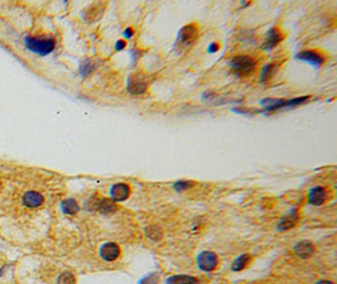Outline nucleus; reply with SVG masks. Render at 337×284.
I'll list each match as a JSON object with an SVG mask.
<instances>
[{
	"mask_svg": "<svg viewBox=\"0 0 337 284\" xmlns=\"http://www.w3.org/2000/svg\"><path fill=\"white\" fill-rule=\"evenodd\" d=\"M27 48L33 53L46 56L51 53L56 47V41L53 37H27L24 40Z\"/></svg>",
	"mask_w": 337,
	"mask_h": 284,
	"instance_id": "nucleus-1",
	"label": "nucleus"
},
{
	"mask_svg": "<svg viewBox=\"0 0 337 284\" xmlns=\"http://www.w3.org/2000/svg\"><path fill=\"white\" fill-rule=\"evenodd\" d=\"M231 68H233L234 74L239 77L249 76L252 75L253 72L257 68V61L254 58H252L250 56H236L231 60L230 62Z\"/></svg>",
	"mask_w": 337,
	"mask_h": 284,
	"instance_id": "nucleus-2",
	"label": "nucleus"
},
{
	"mask_svg": "<svg viewBox=\"0 0 337 284\" xmlns=\"http://www.w3.org/2000/svg\"><path fill=\"white\" fill-rule=\"evenodd\" d=\"M198 37V28L196 24H188L179 32L177 40V46L179 49H187L192 46Z\"/></svg>",
	"mask_w": 337,
	"mask_h": 284,
	"instance_id": "nucleus-3",
	"label": "nucleus"
},
{
	"mask_svg": "<svg viewBox=\"0 0 337 284\" xmlns=\"http://www.w3.org/2000/svg\"><path fill=\"white\" fill-rule=\"evenodd\" d=\"M197 265L202 272H214L218 265V258L214 251H202L197 257Z\"/></svg>",
	"mask_w": 337,
	"mask_h": 284,
	"instance_id": "nucleus-4",
	"label": "nucleus"
},
{
	"mask_svg": "<svg viewBox=\"0 0 337 284\" xmlns=\"http://www.w3.org/2000/svg\"><path fill=\"white\" fill-rule=\"evenodd\" d=\"M92 205V207L90 210L92 211H99L101 212L102 215H110L114 214L117 211V205L115 202H113L109 199H98V197H92L89 201V205Z\"/></svg>",
	"mask_w": 337,
	"mask_h": 284,
	"instance_id": "nucleus-5",
	"label": "nucleus"
},
{
	"mask_svg": "<svg viewBox=\"0 0 337 284\" xmlns=\"http://www.w3.org/2000/svg\"><path fill=\"white\" fill-rule=\"evenodd\" d=\"M130 193H132V188H130V186H129L128 183L120 182V183H117V184H114V186H111L110 200L113 202H115V203H117V202H123L128 199L129 196H130Z\"/></svg>",
	"mask_w": 337,
	"mask_h": 284,
	"instance_id": "nucleus-6",
	"label": "nucleus"
},
{
	"mask_svg": "<svg viewBox=\"0 0 337 284\" xmlns=\"http://www.w3.org/2000/svg\"><path fill=\"white\" fill-rule=\"evenodd\" d=\"M121 250L120 246L117 243H105L101 247H100V257L105 262H114L120 257Z\"/></svg>",
	"mask_w": 337,
	"mask_h": 284,
	"instance_id": "nucleus-7",
	"label": "nucleus"
},
{
	"mask_svg": "<svg viewBox=\"0 0 337 284\" xmlns=\"http://www.w3.org/2000/svg\"><path fill=\"white\" fill-rule=\"evenodd\" d=\"M296 57L298 60H302V61H306L308 63H311L315 67H319L322 64L325 63V57L323 55H321L317 51H312V49H308V51H302L300 53H298Z\"/></svg>",
	"mask_w": 337,
	"mask_h": 284,
	"instance_id": "nucleus-8",
	"label": "nucleus"
},
{
	"mask_svg": "<svg viewBox=\"0 0 337 284\" xmlns=\"http://www.w3.org/2000/svg\"><path fill=\"white\" fill-rule=\"evenodd\" d=\"M327 200V191L325 187L316 186L310 189L308 192V202L313 206H321L323 205Z\"/></svg>",
	"mask_w": 337,
	"mask_h": 284,
	"instance_id": "nucleus-9",
	"label": "nucleus"
},
{
	"mask_svg": "<svg viewBox=\"0 0 337 284\" xmlns=\"http://www.w3.org/2000/svg\"><path fill=\"white\" fill-rule=\"evenodd\" d=\"M128 91L133 95H140L147 91V82L140 75H134L129 79Z\"/></svg>",
	"mask_w": 337,
	"mask_h": 284,
	"instance_id": "nucleus-10",
	"label": "nucleus"
},
{
	"mask_svg": "<svg viewBox=\"0 0 337 284\" xmlns=\"http://www.w3.org/2000/svg\"><path fill=\"white\" fill-rule=\"evenodd\" d=\"M297 221H298V211H297V208H293L292 211H289L288 214L284 215V216L282 217V220L279 221L278 230H280V231H285V230L292 229V227L296 226Z\"/></svg>",
	"mask_w": 337,
	"mask_h": 284,
	"instance_id": "nucleus-11",
	"label": "nucleus"
},
{
	"mask_svg": "<svg viewBox=\"0 0 337 284\" xmlns=\"http://www.w3.org/2000/svg\"><path fill=\"white\" fill-rule=\"evenodd\" d=\"M293 251L297 257L302 258V259H307L310 258L313 253H315V246L311 242H307V240H302V242L297 243L293 247Z\"/></svg>",
	"mask_w": 337,
	"mask_h": 284,
	"instance_id": "nucleus-12",
	"label": "nucleus"
},
{
	"mask_svg": "<svg viewBox=\"0 0 337 284\" xmlns=\"http://www.w3.org/2000/svg\"><path fill=\"white\" fill-rule=\"evenodd\" d=\"M283 38H284V36H283V33L279 31L278 28H272L269 31V33H268V37L267 40H265V43H264L263 47L265 49L274 48L277 44H279V43L282 42Z\"/></svg>",
	"mask_w": 337,
	"mask_h": 284,
	"instance_id": "nucleus-13",
	"label": "nucleus"
},
{
	"mask_svg": "<svg viewBox=\"0 0 337 284\" xmlns=\"http://www.w3.org/2000/svg\"><path fill=\"white\" fill-rule=\"evenodd\" d=\"M43 201H44L43 196L36 191H29L23 196V203L27 207H38V206L42 205Z\"/></svg>",
	"mask_w": 337,
	"mask_h": 284,
	"instance_id": "nucleus-14",
	"label": "nucleus"
},
{
	"mask_svg": "<svg viewBox=\"0 0 337 284\" xmlns=\"http://www.w3.org/2000/svg\"><path fill=\"white\" fill-rule=\"evenodd\" d=\"M167 284H199V282L198 279H196L195 277H191V275L179 274L169 277L167 279Z\"/></svg>",
	"mask_w": 337,
	"mask_h": 284,
	"instance_id": "nucleus-15",
	"label": "nucleus"
},
{
	"mask_svg": "<svg viewBox=\"0 0 337 284\" xmlns=\"http://www.w3.org/2000/svg\"><path fill=\"white\" fill-rule=\"evenodd\" d=\"M61 208L63 211V214L66 215H76L80 211V206H79L76 200L74 199L64 200L61 203Z\"/></svg>",
	"mask_w": 337,
	"mask_h": 284,
	"instance_id": "nucleus-16",
	"label": "nucleus"
},
{
	"mask_svg": "<svg viewBox=\"0 0 337 284\" xmlns=\"http://www.w3.org/2000/svg\"><path fill=\"white\" fill-rule=\"evenodd\" d=\"M249 263H250V255L249 254H242V255H240V257H238L234 260L233 264H231V269L234 272H240L242 269H245Z\"/></svg>",
	"mask_w": 337,
	"mask_h": 284,
	"instance_id": "nucleus-17",
	"label": "nucleus"
},
{
	"mask_svg": "<svg viewBox=\"0 0 337 284\" xmlns=\"http://www.w3.org/2000/svg\"><path fill=\"white\" fill-rule=\"evenodd\" d=\"M277 70H278V64H274V63H270L268 64V66H265L263 70V72H261V76H260V81L261 82H268L272 77L274 76V74L277 72Z\"/></svg>",
	"mask_w": 337,
	"mask_h": 284,
	"instance_id": "nucleus-18",
	"label": "nucleus"
},
{
	"mask_svg": "<svg viewBox=\"0 0 337 284\" xmlns=\"http://www.w3.org/2000/svg\"><path fill=\"white\" fill-rule=\"evenodd\" d=\"M145 235L148 236V238L150 239V240H153V242H158V240H160L163 236V231L159 229L158 226H149L145 229Z\"/></svg>",
	"mask_w": 337,
	"mask_h": 284,
	"instance_id": "nucleus-19",
	"label": "nucleus"
},
{
	"mask_svg": "<svg viewBox=\"0 0 337 284\" xmlns=\"http://www.w3.org/2000/svg\"><path fill=\"white\" fill-rule=\"evenodd\" d=\"M57 284H76V279H75L74 274L70 272H64L57 279Z\"/></svg>",
	"mask_w": 337,
	"mask_h": 284,
	"instance_id": "nucleus-20",
	"label": "nucleus"
},
{
	"mask_svg": "<svg viewBox=\"0 0 337 284\" xmlns=\"http://www.w3.org/2000/svg\"><path fill=\"white\" fill-rule=\"evenodd\" d=\"M193 184H195V182H186V181H181V182H177V183L175 184V188L177 189V191H184V189L192 187Z\"/></svg>",
	"mask_w": 337,
	"mask_h": 284,
	"instance_id": "nucleus-21",
	"label": "nucleus"
},
{
	"mask_svg": "<svg viewBox=\"0 0 337 284\" xmlns=\"http://www.w3.org/2000/svg\"><path fill=\"white\" fill-rule=\"evenodd\" d=\"M157 282H158V275L150 274L148 277H145L139 284H157Z\"/></svg>",
	"mask_w": 337,
	"mask_h": 284,
	"instance_id": "nucleus-22",
	"label": "nucleus"
},
{
	"mask_svg": "<svg viewBox=\"0 0 337 284\" xmlns=\"http://www.w3.org/2000/svg\"><path fill=\"white\" fill-rule=\"evenodd\" d=\"M92 64H91V62L90 61H86V62H83V64H82V67H81V72H82V75H87V74H90L92 71Z\"/></svg>",
	"mask_w": 337,
	"mask_h": 284,
	"instance_id": "nucleus-23",
	"label": "nucleus"
},
{
	"mask_svg": "<svg viewBox=\"0 0 337 284\" xmlns=\"http://www.w3.org/2000/svg\"><path fill=\"white\" fill-rule=\"evenodd\" d=\"M315 284H335L334 282H331V281H325V279H322V281H318V282H316Z\"/></svg>",
	"mask_w": 337,
	"mask_h": 284,
	"instance_id": "nucleus-24",
	"label": "nucleus"
},
{
	"mask_svg": "<svg viewBox=\"0 0 337 284\" xmlns=\"http://www.w3.org/2000/svg\"><path fill=\"white\" fill-rule=\"evenodd\" d=\"M124 46H125V42H123V41H119V43H118V46H117V49H121Z\"/></svg>",
	"mask_w": 337,
	"mask_h": 284,
	"instance_id": "nucleus-25",
	"label": "nucleus"
}]
</instances>
